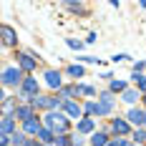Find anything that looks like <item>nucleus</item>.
Returning a JSON list of instances; mask_svg holds the SVG:
<instances>
[{
	"mask_svg": "<svg viewBox=\"0 0 146 146\" xmlns=\"http://www.w3.org/2000/svg\"><path fill=\"white\" fill-rule=\"evenodd\" d=\"M133 81H136V86L141 88V91H146V78H144V76H139V73H133Z\"/></svg>",
	"mask_w": 146,
	"mask_h": 146,
	"instance_id": "nucleus-18",
	"label": "nucleus"
},
{
	"mask_svg": "<svg viewBox=\"0 0 146 146\" xmlns=\"http://www.w3.org/2000/svg\"><path fill=\"white\" fill-rule=\"evenodd\" d=\"M15 116H20L23 121H30V118H33V111H30L28 106H20V108L15 111Z\"/></svg>",
	"mask_w": 146,
	"mask_h": 146,
	"instance_id": "nucleus-13",
	"label": "nucleus"
},
{
	"mask_svg": "<svg viewBox=\"0 0 146 146\" xmlns=\"http://www.w3.org/2000/svg\"><path fill=\"white\" fill-rule=\"evenodd\" d=\"M58 98H50V96H35V98H33V106H35V108H56V106H58Z\"/></svg>",
	"mask_w": 146,
	"mask_h": 146,
	"instance_id": "nucleus-5",
	"label": "nucleus"
},
{
	"mask_svg": "<svg viewBox=\"0 0 146 146\" xmlns=\"http://www.w3.org/2000/svg\"><path fill=\"white\" fill-rule=\"evenodd\" d=\"M68 73H71V76H78V78H81V76H83V68H81V66H71V68H68Z\"/></svg>",
	"mask_w": 146,
	"mask_h": 146,
	"instance_id": "nucleus-22",
	"label": "nucleus"
},
{
	"mask_svg": "<svg viewBox=\"0 0 146 146\" xmlns=\"http://www.w3.org/2000/svg\"><path fill=\"white\" fill-rule=\"evenodd\" d=\"M13 144L15 146H25V133H15V136H13Z\"/></svg>",
	"mask_w": 146,
	"mask_h": 146,
	"instance_id": "nucleus-21",
	"label": "nucleus"
},
{
	"mask_svg": "<svg viewBox=\"0 0 146 146\" xmlns=\"http://www.w3.org/2000/svg\"><path fill=\"white\" fill-rule=\"evenodd\" d=\"M108 146H123V141L118 139V141H108Z\"/></svg>",
	"mask_w": 146,
	"mask_h": 146,
	"instance_id": "nucleus-27",
	"label": "nucleus"
},
{
	"mask_svg": "<svg viewBox=\"0 0 146 146\" xmlns=\"http://www.w3.org/2000/svg\"><path fill=\"white\" fill-rule=\"evenodd\" d=\"M136 98H139V93H136L133 88H126V91H123V96H121V101H126V103H133Z\"/></svg>",
	"mask_w": 146,
	"mask_h": 146,
	"instance_id": "nucleus-12",
	"label": "nucleus"
},
{
	"mask_svg": "<svg viewBox=\"0 0 146 146\" xmlns=\"http://www.w3.org/2000/svg\"><path fill=\"white\" fill-rule=\"evenodd\" d=\"M13 108H15V103L10 101V98H5V101H3V111H5V116H8V113H10Z\"/></svg>",
	"mask_w": 146,
	"mask_h": 146,
	"instance_id": "nucleus-20",
	"label": "nucleus"
},
{
	"mask_svg": "<svg viewBox=\"0 0 146 146\" xmlns=\"http://www.w3.org/2000/svg\"><path fill=\"white\" fill-rule=\"evenodd\" d=\"M3 43L5 45H13L15 43V30L10 25H3Z\"/></svg>",
	"mask_w": 146,
	"mask_h": 146,
	"instance_id": "nucleus-7",
	"label": "nucleus"
},
{
	"mask_svg": "<svg viewBox=\"0 0 146 146\" xmlns=\"http://www.w3.org/2000/svg\"><path fill=\"white\" fill-rule=\"evenodd\" d=\"M113 131H116V133H126V131H129V123L116 118V121H113Z\"/></svg>",
	"mask_w": 146,
	"mask_h": 146,
	"instance_id": "nucleus-17",
	"label": "nucleus"
},
{
	"mask_svg": "<svg viewBox=\"0 0 146 146\" xmlns=\"http://www.w3.org/2000/svg\"><path fill=\"white\" fill-rule=\"evenodd\" d=\"M60 106H63V113L71 116V118H81V113H83V108H81L76 101H63Z\"/></svg>",
	"mask_w": 146,
	"mask_h": 146,
	"instance_id": "nucleus-4",
	"label": "nucleus"
},
{
	"mask_svg": "<svg viewBox=\"0 0 146 146\" xmlns=\"http://www.w3.org/2000/svg\"><path fill=\"white\" fill-rule=\"evenodd\" d=\"M111 91H126V83L123 81H113L111 83Z\"/></svg>",
	"mask_w": 146,
	"mask_h": 146,
	"instance_id": "nucleus-23",
	"label": "nucleus"
},
{
	"mask_svg": "<svg viewBox=\"0 0 146 146\" xmlns=\"http://www.w3.org/2000/svg\"><path fill=\"white\" fill-rule=\"evenodd\" d=\"M38 139H40V144H50V141H56V139H53V131H48V129H43V131L38 133Z\"/></svg>",
	"mask_w": 146,
	"mask_h": 146,
	"instance_id": "nucleus-15",
	"label": "nucleus"
},
{
	"mask_svg": "<svg viewBox=\"0 0 146 146\" xmlns=\"http://www.w3.org/2000/svg\"><path fill=\"white\" fill-rule=\"evenodd\" d=\"M56 144H58V146H68V144H71V136H58Z\"/></svg>",
	"mask_w": 146,
	"mask_h": 146,
	"instance_id": "nucleus-24",
	"label": "nucleus"
},
{
	"mask_svg": "<svg viewBox=\"0 0 146 146\" xmlns=\"http://www.w3.org/2000/svg\"><path fill=\"white\" fill-rule=\"evenodd\" d=\"M91 131H93V121L91 118H83L78 123V133H91Z\"/></svg>",
	"mask_w": 146,
	"mask_h": 146,
	"instance_id": "nucleus-11",
	"label": "nucleus"
},
{
	"mask_svg": "<svg viewBox=\"0 0 146 146\" xmlns=\"http://www.w3.org/2000/svg\"><path fill=\"white\" fill-rule=\"evenodd\" d=\"M91 144H93V146H108V141H106V133H93Z\"/></svg>",
	"mask_w": 146,
	"mask_h": 146,
	"instance_id": "nucleus-16",
	"label": "nucleus"
},
{
	"mask_svg": "<svg viewBox=\"0 0 146 146\" xmlns=\"http://www.w3.org/2000/svg\"><path fill=\"white\" fill-rule=\"evenodd\" d=\"M20 96H23V98H30V96L35 98V96H38V81H35V78H25V81H23V88H20Z\"/></svg>",
	"mask_w": 146,
	"mask_h": 146,
	"instance_id": "nucleus-3",
	"label": "nucleus"
},
{
	"mask_svg": "<svg viewBox=\"0 0 146 146\" xmlns=\"http://www.w3.org/2000/svg\"><path fill=\"white\" fill-rule=\"evenodd\" d=\"M43 129H40V121H35V118H30V121H25V133H40Z\"/></svg>",
	"mask_w": 146,
	"mask_h": 146,
	"instance_id": "nucleus-9",
	"label": "nucleus"
},
{
	"mask_svg": "<svg viewBox=\"0 0 146 146\" xmlns=\"http://www.w3.org/2000/svg\"><path fill=\"white\" fill-rule=\"evenodd\" d=\"M123 146H136V144H123Z\"/></svg>",
	"mask_w": 146,
	"mask_h": 146,
	"instance_id": "nucleus-29",
	"label": "nucleus"
},
{
	"mask_svg": "<svg viewBox=\"0 0 146 146\" xmlns=\"http://www.w3.org/2000/svg\"><path fill=\"white\" fill-rule=\"evenodd\" d=\"M144 103H146V96H144Z\"/></svg>",
	"mask_w": 146,
	"mask_h": 146,
	"instance_id": "nucleus-30",
	"label": "nucleus"
},
{
	"mask_svg": "<svg viewBox=\"0 0 146 146\" xmlns=\"http://www.w3.org/2000/svg\"><path fill=\"white\" fill-rule=\"evenodd\" d=\"M28 146H40V141H30V144Z\"/></svg>",
	"mask_w": 146,
	"mask_h": 146,
	"instance_id": "nucleus-28",
	"label": "nucleus"
},
{
	"mask_svg": "<svg viewBox=\"0 0 146 146\" xmlns=\"http://www.w3.org/2000/svg\"><path fill=\"white\" fill-rule=\"evenodd\" d=\"M20 66H23L25 71H33V68H35V60L30 58V56H20Z\"/></svg>",
	"mask_w": 146,
	"mask_h": 146,
	"instance_id": "nucleus-14",
	"label": "nucleus"
},
{
	"mask_svg": "<svg viewBox=\"0 0 146 146\" xmlns=\"http://www.w3.org/2000/svg\"><path fill=\"white\" fill-rule=\"evenodd\" d=\"M68 45H71V48H83L81 40H73V38H68Z\"/></svg>",
	"mask_w": 146,
	"mask_h": 146,
	"instance_id": "nucleus-26",
	"label": "nucleus"
},
{
	"mask_svg": "<svg viewBox=\"0 0 146 146\" xmlns=\"http://www.w3.org/2000/svg\"><path fill=\"white\" fill-rule=\"evenodd\" d=\"M13 126H15V121L10 116H5L3 118V126H0V131H3V136H10V131H13Z\"/></svg>",
	"mask_w": 146,
	"mask_h": 146,
	"instance_id": "nucleus-10",
	"label": "nucleus"
},
{
	"mask_svg": "<svg viewBox=\"0 0 146 146\" xmlns=\"http://www.w3.org/2000/svg\"><path fill=\"white\" fill-rule=\"evenodd\" d=\"M45 126L53 129V131H66L68 129V118H66V113H48L45 116Z\"/></svg>",
	"mask_w": 146,
	"mask_h": 146,
	"instance_id": "nucleus-1",
	"label": "nucleus"
},
{
	"mask_svg": "<svg viewBox=\"0 0 146 146\" xmlns=\"http://www.w3.org/2000/svg\"><path fill=\"white\" fill-rule=\"evenodd\" d=\"M45 83L50 88H60V73L58 71H48L45 73Z\"/></svg>",
	"mask_w": 146,
	"mask_h": 146,
	"instance_id": "nucleus-6",
	"label": "nucleus"
},
{
	"mask_svg": "<svg viewBox=\"0 0 146 146\" xmlns=\"http://www.w3.org/2000/svg\"><path fill=\"white\" fill-rule=\"evenodd\" d=\"M78 88V93H86V96H93V88L91 86H76Z\"/></svg>",
	"mask_w": 146,
	"mask_h": 146,
	"instance_id": "nucleus-25",
	"label": "nucleus"
},
{
	"mask_svg": "<svg viewBox=\"0 0 146 146\" xmlns=\"http://www.w3.org/2000/svg\"><path fill=\"white\" fill-rule=\"evenodd\" d=\"M133 141H136V144H141V141H146V131H141V129H136V131H133Z\"/></svg>",
	"mask_w": 146,
	"mask_h": 146,
	"instance_id": "nucleus-19",
	"label": "nucleus"
},
{
	"mask_svg": "<svg viewBox=\"0 0 146 146\" xmlns=\"http://www.w3.org/2000/svg\"><path fill=\"white\" fill-rule=\"evenodd\" d=\"M20 78H23L20 68H5L3 71V86H15V83H20Z\"/></svg>",
	"mask_w": 146,
	"mask_h": 146,
	"instance_id": "nucleus-2",
	"label": "nucleus"
},
{
	"mask_svg": "<svg viewBox=\"0 0 146 146\" xmlns=\"http://www.w3.org/2000/svg\"><path fill=\"white\" fill-rule=\"evenodd\" d=\"M129 118H131L133 123H139V126H141V123H146V113H144V111H136V108H131V111H129Z\"/></svg>",
	"mask_w": 146,
	"mask_h": 146,
	"instance_id": "nucleus-8",
	"label": "nucleus"
}]
</instances>
